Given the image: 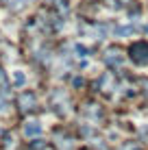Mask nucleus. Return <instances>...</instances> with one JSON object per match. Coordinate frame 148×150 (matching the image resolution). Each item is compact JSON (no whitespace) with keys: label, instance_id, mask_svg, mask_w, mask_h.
I'll list each match as a JSON object with an SVG mask.
<instances>
[{"label":"nucleus","instance_id":"8","mask_svg":"<svg viewBox=\"0 0 148 150\" xmlns=\"http://www.w3.org/2000/svg\"><path fill=\"white\" fill-rule=\"evenodd\" d=\"M0 111H7V102L4 100H0Z\"/></svg>","mask_w":148,"mask_h":150},{"label":"nucleus","instance_id":"2","mask_svg":"<svg viewBox=\"0 0 148 150\" xmlns=\"http://www.w3.org/2000/svg\"><path fill=\"white\" fill-rule=\"evenodd\" d=\"M122 61H124V57H122L118 50H107L105 52V63L107 65H111V68H118V65H122Z\"/></svg>","mask_w":148,"mask_h":150},{"label":"nucleus","instance_id":"6","mask_svg":"<svg viewBox=\"0 0 148 150\" xmlns=\"http://www.w3.org/2000/svg\"><path fill=\"white\" fill-rule=\"evenodd\" d=\"M74 50L79 52V57H87V54H89V52H87V48H85V46H81V44H76V46H74Z\"/></svg>","mask_w":148,"mask_h":150},{"label":"nucleus","instance_id":"3","mask_svg":"<svg viewBox=\"0 0 148 150\" xmlns=\"http://www.w3.org/2000/svg\"><path fill=\"white\" fill-rule=\"evenodd\" d=\"M35 94L33 91H24L22 96H20V107H22V111H30L35 107Z\"/></svg>","mask_w":148,"mask_h":150},{"label":"nucleus","instance_id":"4","mask_svg":"<svg viewBox=\"0 0 148 150\" xmlns=\"http://www.w3.org/2000/svg\"><path fill=\"white\" fill-rule=\"evenodd\" d=\"M24 133H26L28 137L39 135V133H42V124H39V122H28L26 126H24Z\"/></svg>","mask_w":148,"mask_h":150},{"label":"nucleus","instance_id":"5","mask_svg":"<svg viewBox=\"0 0 148 150\" xmlns=\"http://www.w3.org/2000/svg\"><path fill=\"white\" fill-rule=\"evenodd\" d=\"M13 83H15V87H22L24 83H26V76H24L22 72H15V76H13Z\"/></svg>","mask_w":148,"mask_h":150},{"label":"nucleus","instance_id":"1","mask_svg":"<svg viewBox=\"0 0 148 150\" xmlns=\"http://www.w3.org/2000/svg\"><path fill=\"white\" fill-rule=\"evenodd\" d=\"M131 59H133L137 65H148V44L146 41L135 44L133 48H131Z\"/></svg>","mask_w":148,"mask_h":150},{"label":"nucleus","instance_id":"7","mask_svg":"<svg viewBox=\"0 0 148 150\" xmlns=\"http://www.w3.org/2000/svg\"><path fill=\"white\" fill-rule=\"evenodd\" d=\"M115 33H118V35H131V33H133V26H120Z\"/></svg>","mask_w":148,"mask_h":150},{"label":"nucleus","instance_id":"9","mask_svg":"<svg viewBox=\"0 0 148 150\" xmlns=\"http://www.w3.org/2000/svg\"><path fill=\"white\" fill-rule=\"evenodd\" d=\"M4 83H7V79H4V74H2V72H0V87H2Z\"/></svg>","mask_w":148,"mask_h":150}]
</instances>
